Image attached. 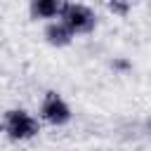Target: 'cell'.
Listing matches in <instances>:
<instances>
[{"mask_svg":"<svg viewBox=\"0 0 151 151\" xmlns=\"http://www.w3.org/2000/svg\"><path fill=\"white\" fill-rule=\"evenodd\" d=\"M106 5H109L116 14H125V12H127V5H123L120 0H106Z\"/></svg>","mask_w":151,"mask_h":151,"instance_id":"cell-6","label":"cell"},{"mask_svg":"<svg viewBox=\"0 0 151 151\" xmlns=\"http://www.w3.org/2000/svg\"><path fill=\"white\" fill-rule=\"evenodd\" d=\"M5 132L12 139H28V137H33L38 132V120H33L26 111H7Z\"/></svg>","mask_w":151,"mask_h":151,"instance_id":"cell-1","label":"cell"},{"mask_svg":"<svg viewBox=\"0 0 151 151\" xmlns=\"http://www.w3.org/2000/svg\"><path fill=\"white\" fill-rule=\"evenodd\" d=\"M64 26L71 33H87L94 28V14L83 5H68L64 7Z\"/></svg>","mask_w":151,"mask_h":151,"instance_id":"cell-2","label":"cell"},{"mask_svg":"<svg viewBox=\"0 0 151 151\" xmlns=\"http://www.w3.org/2000/svg\"><path fill=\"white\" fill-rule=\"evenodd\" d=\"M45 35L52 45H68L71 42V31L64 26V24H50L45 28Z\"/></svg>","mask_w":151,"mask_h":151,"instance_id":"cell-5","label":"cell"},{"mask_svg":"<svg viewBox=\"0 0 151 151\" xmlns=\"http://www.w3.org/2000/svg\"><path fill=\"white\" fill-rule=\"evenodd\" d=\"M64 0H31V12L35 17H54L64 12Z\"/></svg>","mask_w":151,"mask_h":151,"instance_id":"cell-4","label":"cell"},{"mask_svg":"<svg viewBox=\"0 0 151 151\" xmlns=\"http://www.w3.org/2000/svg\"><path fill=\"white\" fill-rule=\"evenodd\" d=\"M42 118L52 125H64L68 118H71V111L68 106L64 104V99L54 92H47L45 94V101H42Z\"/></svg>","mask_w":151,"mask_h":151,"instance_id":"cell-3","label":"cell"}]
</instances>
